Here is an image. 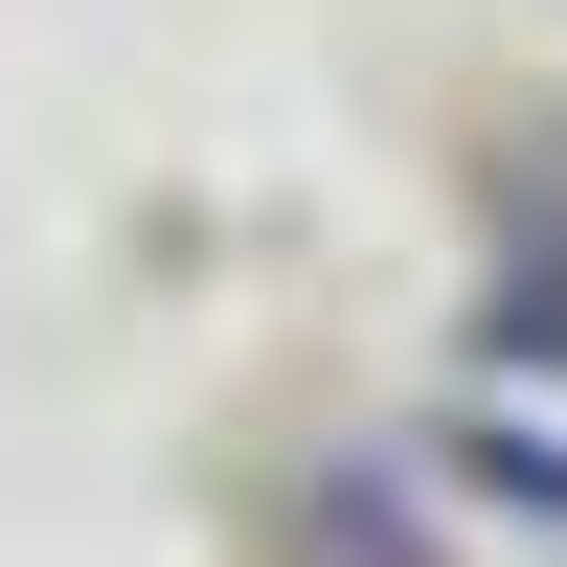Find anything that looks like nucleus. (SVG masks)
I'll return each instance as SVG.
<instances>
[{
  "label": "nucleus",
  "mask_w": 567,
  "mask_h": 567,
  "mask_svg": "<svg viewBox=\"0 0 567 567\" xmlns=\"http://www.w3.org/2000/svg\"><path fill=\"white\" fill-rule=\"evenodd\" d=\"M272 567H454V545H432V499H409L386 454H318V477L272 499Z\"/></svg>",
  "instance_id": "obj_1"
},
{
  "label": "nucleus",
  "mask_w": 567,
  "mask_h": 567,
  "mask_svg": "<svg viewBox=\"0 0 567 567\" xmlns=\"http://www.w3.org/2000/svg\"><path fill=\"white\" fill-rule=\"evenodd\" d=\"M454 477H477V499H523V523H567V454H545V432H477Z\"/></svg>",
  "instance_id": "obj_2"
}]
</instances>
